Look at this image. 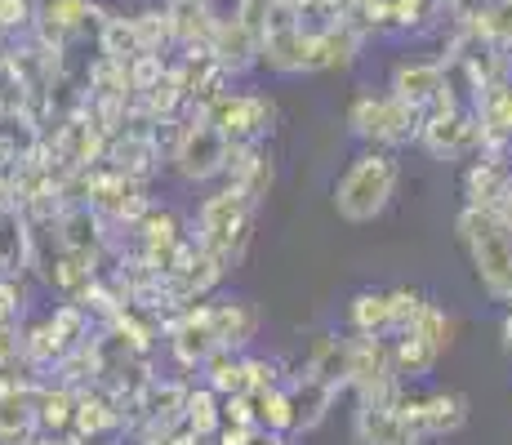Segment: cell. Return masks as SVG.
Listing matches in <instances>:
<instances>
[{
	"label": "cell",
	"mask_w": 512,
	"mask_h": 445,
	"mask_svg": "<svg viewBox=\"0 0 512 445\" xmlns=\"http://www.w3.org/2000/svg\"><path fill=\"white\" fill-rule=\"evenodd\" d=\"M72 423H76L81 432H103V428H112V423H116V410H107L103 401H90V397H85V401H76Z\"/></svg>",
	"instance_id": "4fadbf2b"
},
{
	"label": "cell",
	"mask_w": 512,
	"mask_h": 445,
	"mask_svg": "<svg viewBox=\"0 0 512 445\" xmlns=\"http://www.w3.org/2000/svg\"><path fill=\"white\" fill-rule=\"evenodd\" d=\"M223 161H228V134L214 121L187 125L183 143H179V170L187 178H210L214 170H223Z\"/></svg>",
	"instance_id": "277c9868"
},
{
	"label": "cell",
	"mask_w": 512,
	"mask_h": 445,
	"mask_svg": "<svg viewBox=\"0 0 512 445\" xmlns=\"http://www.w3.org/2000/svg\"><path fill=\"white\" fill-rule=\"evenodd\" d=\"M357 325H361V330H374V325H388V299H361V308H357Z\"/></svg>",
	"instance_id": "2e32d148"
},
{
	"label": "cell",
	"mask_w": 512,
	"mask_h": 445,
	"mask_svg": "<svg viewBox=\"0 0 512 445\" xmlns=\"http://www.w3.org/2000/svg\"><path fill=\"white\" fill-rule=\"evenodd\" d=\"M432 94H441V67L415 63V67H401L397 72V98L423 103V98H432Z\"/></svg>",
	"instance_id": "ba28073f"
},
{
	"label": "cell",
	"mask_w": 512,
	"mask_h": 445,
	"mask_svg": "<svg viewBox=\"0 0 512 445\" xmlns=\"http://www.w3.org/2000/svg\"><path fill=\"white\" fill-rule=\"evenodd\" d=\"M58 241H63L67 254L90 259L98 250V219L90 214V205H72V210L58 214Z\"/></svg>",
	"instance_id": "52a82bcc"
},
{
	"label": "cell",
	"mask_w": 512,
	"mask_h": 445,
	"mask_svg": "<svg viewBox=\"0 0 512 445\" xmlns=\"http://www.w3.org/2000/svg\"><path fill=\"white\" fill-rule=\"evenodd\" d=\"M72 410H76V401L67 397L63 388H58V392H41V397H36V423L49 428V432H63L67 423H72Z\"/></svg>",
	"instance_id": "30bf717a"
},
{
	"label": "cell",
	"mask_w": 512,
	"mask_h": 445,
	"mask_svg": "<svg viewBox=\"0 0 512 445\" xmlns=\"http://www.w3.org/2000/svg\"><path fill=\"white\" fill-rule=\"evenodd\" d=\"M464 236L472 245L481 281L490 285V294L512 299V223L504 214L490 210V205H477V210L464 214Z\"/></svg>",
	"instance_id": "6da1fadb"
},
{
	"label": "cell",
	"mask_w": 512,
	"mask_h": 445,
	"mask_svg": "<svg viewBox=\"0 0 512 445\" xmlns=\"http://www.w3.org/2000/svg\"><path fill=\"white\" fill-rule=\"evenodd\" d=\"M272 445H277V441H272Z\"/></svg>",
	"instance_id": "ac0fdd59"
},
{
	"label": "cell",
	"mask_w": 512,
	"mask_h": 445,
	"mask_svg": "<svg viewBox=\"0 0 512 445\" xmlns=\"http://www.w3.org/2000/svg\"><path fill=\"white\" fill-rule=\"evenodd\" d=\"M187 423H192L196 437H205V432L214 428V397H210V392H196V397H187Z\"/></svg>",
	"instance_id": "5bb4252c"
},
{
	"label": "cell",
	"mask_w": 512,
	"mask_h": 445,
	"mask_svg": "<svg viewBox=\"0 0 512 445\" xmlns=\"http://www.w3.org/2000/svg\"><path fill=\"white\" fill-rule=\"evenodd\" d=\"M428 138H432V147H437V152H459V147H464V138H468V125L459 121L455 112L437 116V121L428 125Z\"/></svg>",
	"instance_id": "7c38bea8"
},
{
	"label": "cell",
	"mask_w": 512,
	"mask_h": 445,
	"mask_svg": "<svg viewBox=\"0 0 512 445\" xmlns=\"http://www.w3.org/2000/svg\"><path fill=\"white\" fill-rule=\"evenodd\" d=\"M277 5H281V0H236V14L232 18L254 36V41H259V36L268 32L272 14H277Z\"/></svg>",
	"instance_id": "8fae6325"
},
{
	"label": "cell",
	"mask_w": 512,
	"mask_h": 445,
	"mask_svg": "<svg viewBox=\"0 0 512 445\" xmlns=\"http://www.w3.org/2000/svg\"><path fill=\"white\" fill-rule=\"evenodd\" d=\"M134 54H143L139 32H134V18H107L103 23V58L130 63Z\"/></svg>",
	"instance_id": "9c48e42d"
},
{
	"label": "cell",
	"mask_w": 512,
	"mask_h": 445,
	"mask_svg": "<svg viewBox=\"0 0 512 445\" xmlns=\"http://www.w3.org/2000/svg\"><path fill=\"white\" fill-rule=\"evenodd\" d=\"M481 27H486L490 36H499V41H512V0H504V5L490 9L486 23H481Z\"/></svg>",
	"instance_id": "9a60e30c"
},
{
	"label": "cell",
	"mask_w": 512,
	"mask_h": 445,
	"mask_svg": "<svg viewBox=\"0 0 512 445\" xmlns=\"http://www.w3.org/2000/svg\"><path fill=\"white\" fill-rule=\"evenodd\" d=\"M32 259V232H27V214L14 201H0V276L14 281Z\"/></svg>",
	"instance_id": "5b68a950"
},
{
	"label": "cell",
	"mask_w": 512,
	"mask_h": 445,
	"mask_svg": "<svg viewBox=\"0 0 512 445\" xmlns=\"http://www.w3.org/2000/svg\"><path fill=\"white\" fill-rule=\"evenodd\" d=\"M201 232H205V254L210 259H228L232 241H245V192H223L214 201H205L201 210Z\"/></svg>",
	"instance_id": "3957f363"
},
{
	"label": "cell",
	"mask_w": 512,
	"mask_h": 445,
	"mask_svg": "<svg viewBox=\"0 0 512 445\" xmlns=\"http://www.w3.org/2000/svg\"><path fill=\"white\" fill-rule=\"evenodd\" d=\"M361 437H366V445H415V423L401 410L370 405V410L361 414Z\"/></svg>",
	"instance_id": "8992f818"
},
{
	"label": "cell",
	"mask_w": 512,
	"mask_h": 445,
	"mask_svg": "<svg viewBox=\"0 0 512 445\" xmlns=\"http://www.w3.org/2000/svg\"><path fill=\"white\" fill-rule=\"evenodd\" d=\"M36 445H72V441H36Z\"/></svg>",
	"instance_id": "e0dca14e"
},
{
	"label": "cell",
	"mask_w": 512,
	"mask_h": 445,
	"mask_svg": "<svg viewBox=\"0 0 512 445\" xmlns=\"http://www.w3.org/2000/svg\"><path fill=\"white\" fill-rule=\"evenodd\" d=\"M392 183H397V165H392L388 156H361V161L343 174V183L334 187V205H339L343 219L366 223L388 205Z\"/></svg>",
	"instance_id": "7a4b0ae2"
}]
</instances>
